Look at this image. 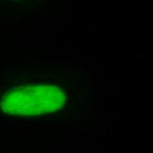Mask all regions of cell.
Returning a JSON list of instances; mask_svg holds the SVG:
<instances>
[{
  "label": "cell",
  "instance_id": "cell-1",
  "mask_svg": "<svg viewBox=\"0 0 153 153\" xmlns=\"http://www.w3.org/2000/svg\"><path fill=\"white\" fill-rule=\"evenodd\" d=\"M51 86H20L7 92L2 98L1 107L5 113L34 115L61 108L65 96L61 90Z\"/></svg>",
  "mask_w": 153,
  "mask_h": 153
}]
</instances>
